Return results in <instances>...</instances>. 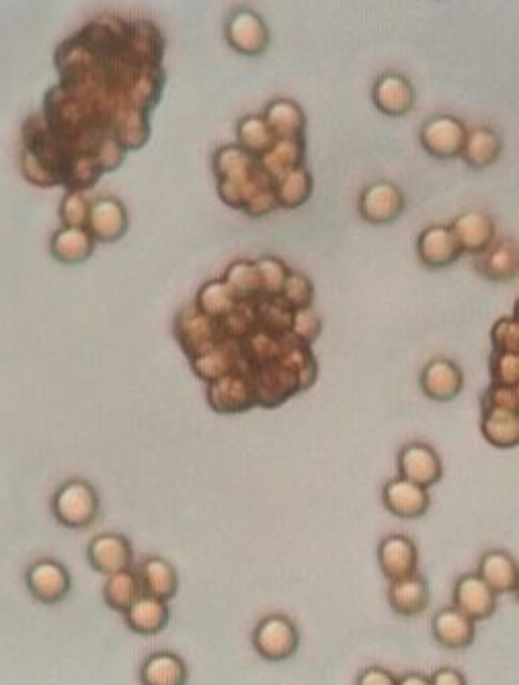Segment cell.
I'll return each mask as SVG.
<instances>
[{
    "mask_svg": "<svg viewBox=\"0 0 519 685\" xmlns=\"http://www.w3.org/2000/svg\"><path fill=\"white\" fill-rule=\"evenodd\" d=\"M189 667L186 661L171 651H157L148 655L140 667L142 685H187Z\"/></svg>",
    "mask_w": 519,
    "mask_h": 685,
    "instance_id": "obj_26",
    "label": "cell"
},
{
    "mask_svg": "<svg viewBox=\"0 0 519 685\" xmlns=\"http://www.w3.org/2000/svg\"><path fill=\"white\" fill-rule=\"evenodd\" d=\"M475 271L489 281H513L519 274L518 242L495 240L487 251L475 255Z\"/></svg>",
    "mask_w": 519,
    "mask_h": 685,
    "instance_id": "obj_19",
    "label": "cell"
},
{
    "mask_svg": "<svg viewBox=\"0 0 519 685\" xmlns=\"http://www.w3.org/2000/svg\"><path fill=\"white\" fill-rule=\"evenodd\" d=\"M123 619L132 633L154 636L167 628L171 619V607L164 599L142 594L123 612Z\"/></svg>",
    "mask_w": 519,
    "mask_h": 685,
    "instance_id": "obj_22",
    "label": "cell"
},
{
    "mask_svg": "<svg viewBox=\"0 0 519 685\" xmlns=\"http://www.w3.org/2000/svg\"><path fill=\"white\" fill-rule=\"evenodd\" d=\"M140 595H142V589H140V580H138L133 567L109 575L106 585H103V602H106L107 607H111L120 614L132 606Z\"/></svg>",
    "mask_w": 519,
    "mask_h": 685,
    "instance_id": "obj_30",
    "label": "cell"
},
{
    "mask_svg": "<svg viewBox=\"0 0 519 685\" xmlns=\"http://www.w3.org/2000/svg\"><path fill=\"white\" fill-rule=\"evenodd\" d=\"M450 228H452L453 237L458 240L460 249L468 255H480L497 240L495 220L487 211H462L460 216L453 218Z\"/></svg>",
    "mask_w": 519,
    "mask_h": 685,
    "instance_id": "obj_17",
    "label": "cell"
},
{
    "mask_svg": "<svg viewBox=\"0 0 519 685\" xmlns=\"http://www.w3.org/2000/svg\"><path fill=\"white\" fill-rule=\"evenodd\" d=\"M480 579L485 580L495 594H516L519 589L518 560L506 550H487L480 556Z\"/></svg>",
    "mask_w": 519,
    "mask_h": 685,
    "instance_id": "obj_23",
    "label": "cell"
},
{
    "mask_svg": "<svg viewBox=\"0 0 519 685\" xmlns=\"http://www.w3.org/2000/svg\"><path fill=\"white\" fill-rule=\"evenodd\" d=\"M467 126L453 116L441 113L427 119L419 130V145L433 159H458L467 140Z\"/></svg>",
    "mask_w": 519,
    "mask_h": 685,
    "instance_id": "obj_4",
    "label": "cell"
},
{
    "mask_svg": "<svg viewBox=\"0 0 519 685\" xmlns=\"http://www.w3.org/2000/svg\"><path fill=\"white\" fill-rule=\"evenodd\" d=\"M431 685H468L467 677L453 667H440L429 677Z\"/></svg>",
    "mask_w": 519,
    "mask_h": 685,
    "instance_id": "obj_41",
    "label": "cell"
},
{
    "mask_svg": "<svg viewBox=\"0 0 519 685\" xmlns=\"http://www.w3.org/2000/svg\"><path fill=\"white\" fill-rule=\"evenodd\" d=\"M397 685H431V682L423 673L411 672L397 677Z\"/></svg>",
    "mask_w": 519,
    "mask_h": 685,
    "instance_id": "obj_42",
    "label": "cell"
},
{
    "mask_svg": "<svg viewBox=\"0 0 519 685\" xmlns=\"http://www.w3.org/2000/svg\"><path fill=\"white\" fill-rule=\"evenodd\" d=\"M206 400L212 410L220 415H237L247 413L254 407L253 393L249 384L239 376H224L216 383L208 384Z\"/></svg>",
    "mask_w": 519,
    "mask_h": 685,
    "instance_id": "obj_21",
    "label": "cell"
},
{
    "mask_svg": "<svg viewBox=\"0 0 519 685\" xmlns=\"http://www.w3.org/2000/svg\"><path fill=\"white\" fill-rule=\"evenodd\" d=\"M136 575L140 580L142 594L159 597L164 602H171L179 589V575L177 568L162 556H147L138 568Z\"/></svg>",
    "mask_w": 519,
    "mask_h": 685,
    "instance_id": "obj_25",
    "label": "cell"
},
{
    "mask_svg": "<svg viewBox=\"0 0 519 685\" xmlns=\"http://www.w3.org/2000/svg\"><path fill=\"white\" fill-rule=\"evenodd\" d=\"M415 99L417 97L411 80L399 72H387L373 82V106L388 118H405L407 113H411Z\"/></svg>",
    "mask_w": 519,
    "mask_h": 685,
    "instance_id": "obj_16",
    "label": "cell"
},
{
    "mask_svg": "<svg viewBox=\"0 0 519 685\" xmlns=\"http://www.w3.org/2000/svg\"><path fill=\"white\" fill-rule=\"evenodd\" d=\"M292 330L293 337H298L300 341L312 343L317 341L322 332V320L312 308H302V310H293L292 312Z\"/></svg>",
    "mask_w": 519,
    "mask_h": 685,
    "instance_id": "obj_37",
    "label": "cell"
},
{
    "mask_svg": "<svg viewBox=\"0 0 519 685\" xmlns=\"http://www.w3.org/2000/svg\"><path fill=\"white\" fill-rule=\"evenodd\" d=\"M254 653L261 659L280 663L292 659L300 648V631L293 624L292 618L283 614H269L259 619L254 626L253 638Z\"/></svg>",
    "mask_w": 519,
    "mask_h": 685,
    "instance_id": "obj_3",
    "label": "cell"
},
{
    "mask_svg": "<svg viewBox=\"0 0 519 685\" xmlns=\"http://www.w3.org/2000/svg\"><path fill=\"white\" fill-rule=\"evenodd\" d=\"M489 371H491V384L519 386V354L493 351Z\"/></svg>",
    "mask_w": 519,
    "mask_h": 685,
    "instance_id": "obj_36",
    "label": "cell"
},
{
    "mask_svg": "<svg viewBox=\"0 0 519 685\" xmlns=\"http://www.w3.org/2000/svg\"><path fill=\"white\" fill-rule=\"evenodd\" d=\"M234 306H237V300L232 298L227 284L220 277L208 279L198 290L196 302H193V308L208 318L227 317Z\"/></svg>",
    "mask_w": 519,
    "mask_h": 685,
    "instance_id": "obj_31",
    "label": "cell"
},
{
    "mask_svg": "<svg viewBox=\"0 0 519 685\" xmlns=\"http://www.w3.org/2000/svg\"><path fill=\"white\" fill-rule=\"evenodd\" d=\"M397 466L400 478L423 488L436 487L443 476L440 454L426 441L405 444L397 456Z\"/></svg>",
    "mask_w": 519,
    "mask_h": 685,
    "instance_id": "obj_9",
    "label": "cell"
},
{
    "mask_svg": "<svg viewBox=\"0 0 519 685\" xmlns=\"http://www.w3.org/2000/svg\"><path fill=\"white\" fill-rule=\"evenodd\" d=\"M421 393L436 403H450L465 390V371L448 357H433L419 374Z\"/></svg>",
    "mask_w": 519,
    "mask_h": 685,
    "instance_id": "obj_10",
    "label": "cell"
},
{
    "mask_svg": "<svg viewBox=\"0 0 519 685\" xmlns=\"http://www.w3.org/2000/svg\"><path fill=\"white\" fill-rule=\"evenodd\" d=\"M501 150H503V142L495 130H491V128H475V130L467 132V140L462 146L460 159L465 160V165L470 169L482 171V169L493 167L495 162L501 157Z\"/></svg>",
    "mask_w": 519,
    "mask_h": 685,
    "instance_id": "obj_28",
    "label": "cell"
},
{
    "mask_svg": "<svg viewBox=\"0 0 519 685\" xmlns=\"http://www.w3.org/2000/svg\"><path fill=\"white\" fill-rule=\"evenodd\" d=\"M228 46L242 56H261L269 48V27L253 9H239L224 26Z\"/></svg>",
    "mask_w": 519,
    "mask_h": 685,
    "instance_id": "obj_7",
    "label": "cell"
},
{
    "mask_svg": "<svg viewBox=\"0 0 519 685\" xmlns=\"http://www.w3.org/2000/svg\"><path fill=\"white\" fill-rule=\"evenodd\" d=\"M431 634L443 648L462 651L475 643L477 622L468 618L458 607H441L431 619Z\"/></svg>",
    "mask_w": 519,
    "mask_h": 685,
    "instance_id": "obj_18",
    "label": "cell"
},
{
    "mask_svg": "<svg viewBox=\"0 0 519 685\" xmlns=\"http://www.w3.org/2000/svg\"><path fill=\"white\" fill-rule=\"evenodd\" d=\"M388 606L402 618H415L426 612L431 599V589L423 575L415 573L411 577L392 580L388 587Z\"/></svg>",
    "mask_w": 519,
    "mask_h": 685,
    "instance_id": "obj_20",
    "label": "cell"
},
{
    "mask_svg": "<svg viewBox=\"0 0 519 685\" xmlns=\"http://www.w3.org/2000/svg\"><path fill=\"white\" fill-rule=\"evenodd\" d=\"M480 434L495 448H518L519 410L485 407L480 419Z\"/></svg>",
    "mask_w": 519,
    "mask_h": 685,
    "instance_id": "obj_27",
    "label": "cell"
},
{
    "mask_svg": "<svg viewBox=\"0 0 519 685\" xmlns=\"http://www.w3.org/2000/svg\"><path fill=\"white\" fill-rule=\"evenodd\" d=\"M356 685H397V677L385 667L372 665V667L361 669Z\"/></svg>",
    "mask_w": 519,
    "mask_h": 685,
    "instance_id": "obj_40",
    "label": "cell"
},
{
    "mask_svg": "<svg viewBox=\"0 0 519 685\" xmlns=\"http://www.w3.org/2000/svg\"><path fill=\"white\" fill-rule=\"evenodd\" d=\"M358 211L361 220L368 225H392L405 211V193L392 181H373L361 189Z\"/></svg>",
    "mask_w": 519,
    "mask_h": 685,
    "instance_id": "obj_6",
    "label": "cell"
},
{
    "mask_svg": "<svg viewBox=\"0 0 519 685\" xmlns=\"http://www.w3.org/2000/svg\"><path fill=\"white\" fill-rule=\"evenodd\" d=\"M254 267L259 274L261 294H266L269 298H280L283 284L292 269L278 257H261L254 261Z\"/></svg>",
    "mask_w": 519,
    "mask_h": 685,
    "instance_id": "obj_33",
    "label": "cell"
},
{
    "mask_svg": "<svg viewBox=\"0 0 519 685\" xmlns=\"http://www.w3.org/2000/svg\"><path fill=\"white\" fill-rule=\"evenodd\" d=\"M227 284L228 290L232 294V298L237 302L242 300H251L254 296L261 294V284H259V274L254 261L249 259H239L228 265L224 276L220 277Z\"/></svg>",
    "mask_w": 519,
    "mask_h": 685,
    "instance_id": "obj_32",
    "label": "cell"
},
{
    "mask_svg": "<svg viewBox=\"0 0 519 685\" xmlns=\"http://www.w3.org/2000/svg\"><path fill=\"white\" fill-rule=\"evenodd\" d=\"M382 503L388 514L400 519H419L429 512L431 497L429 488L419 487L405 478H390L382 488Z\"/></svg>",
    "mask_w": 519,
    "mask_h": 685,
    "instance_id": "obj_15",
    "label": "cell"
},
{
    "mask_svg": "<svg viewBox=\"0 0 519 685\" xmlns=\"http://www.w3.org/2000/svg\"><path fill=\"white\" fill-rule=\"evenodd\" d=\"M465 252L446 225L427 226L417 237V259L427 269H443L456 264Z\"/></svg>",
    "mask_w": 519,
    "mask_h": 685,
    "instance_id": "obj_12",
    "label": "cell"
},
{
    "mask_svg": "<svg viewBox=\"0 0 519 685\" xmlns=\"http://www.w3.org/2000/svg\"><path fill=\"white\" fill-rule=\"evenodd\" d=\"M378 567L390 583L411 577L419 568L417 544L405 534H390L382 538L378 544Z\"/></svg>",
    "mask_w": 519,
    "mask_h": 685,
    "instance_id": "obj_13",
    "label": "cell"
},
{
    "mask_svg": "<svg viewBox=\"0 0 519 685\" xmlns=\"http://www.w3.org/2000/svg\"><path fill=\"white\" fill-rule=\"evenodd\" d=\"M128 228H130V216H128L123 201L113 196L91 199L89 216H87V230L91 232L94 242L113 245L126 237Z\"/></svg>",
    "mask_w": 519,
    "mask_h": 685,
    "instance_id": "obj_8",
    "label": "cell"
},
{
    "mask_svg": "<svg viewBox=\"0 0 519 685\" xmlns=\"http://www.w3.org/2000/svg\"><path fill=\"white\" fill-rule=\"evenodd\" d=\"M87 560L101 575H113L133 567L132 542L118 532L94 536L87 546Z\"/></svg>",
    "mask_w": 519,
    "mask_h": 685,
    "instance_id": "obj_11",
    "label": "cell"
},
{
    "mask_svg": "<svg viewBox=\"0 0 519 685\" xmlns=\"http://www.w3.org/2000/svg\"><path fill=\"white\" fill-rule=\"evenodd\" d=\"M493 351L519 354V325L516 318H499L491 329Z\"/></svg>",
    "mask_w": 519,
    "mask_h": 685,
    "instance_id": "obj_38",
    "label": "cell"
},
{
    "mask_svg": "<svg viewBox=\"0 0 519 685\" xmlns=\"http://www.w3.org/2000/svg\"><path fill=\"white\" fill-rule=\"evenodd\" d=\"M94 238L87 228H58L50 237V255L60 265L87 264L93 257Z\"/></svg>",
    "mask_w": 519,
    "mask_h": 685,
    "instance_id": "obj_24",
    "label": "cell"
},
{
    "mask_svg": "<svg viewBox=\"0 0 519 685\" xmlns=\"http://www.w3.org/2000/svg\"><path fill=\"white\" fill-rule=\"evenodd\" d=\"M167 38L147 17L97 14L53 50L56 82L19 133V171L40 189L87 193L152 133Z\"/></svg>",
    "mask_w": 519,
    "mask_h": 685,
    "instance_id": "obj_1",
    "label": "cell"
},
{
    "mask_svg": "<svg viewBox=\"0 0 519 685\" xmlns=\"http://www.w3.org/2000/svg\"><path fill=\"white\" fill-rule=\"evenodd\" d=\"M480 407H499V409L519 410L518 386H499L491 384L480 398Z\"/></svg>",
    "mask_w": 519,
    "mask_h": 685,
    "instance_id": "obj_39",
    "label": "cell"
},
{
    "mask_svg": "<svg viewBox=\"0 0 519 685\" xmlns=\"http://www.w3.org/2000/svg\"><path fill=\"white\" fill-rule=\"evenodd\" d=\"M312 189H315V181H312V175L308 171L307 165L300 167V169H293L292 172H288L276 183L278 208L296 210V208L305 206L312 196Z\"/></svg>",
    "mask_w": 519,
    "mask_h": 685,
    "instance_id": "obj_29",
    "label": "cell"
},
{
    "mask_svg": "<svg viewBox=\"0 0 519 685\" xmlns=\"http://www.w3.org/2000/svg\"><path fill=\"white\" fill-rule=\"evenodd\" d=\"M280 298L292 310L312 308V304H315V286H312L310 277L300 274V271H290V276L286 279V284H283Z\"/></svg>",
    "mask_w": 519,
    "mask_h": 685,
    "instance_id": "obj_34",
    "label": "cell"
},
{
    "mask_svg": "<svg viewBox=\"0 0 519 685\" xmlns=\"http://www.w3.org/2000/svg\"><path fill=\"white\" fill-rule=\"evenodd\" d=\"M101 514L97 488L84 478H68L52 497L53 519L68 529H87Z\"/></svg>",
    "mask_w": 519,
    "mask_h": 685,
    "instance_id": "obj_2",
    "label": "cell"
},
{
    "mask_svg": "<svg viewBox=\"0 0 519 685\" xmlns=\"http://www.w3.org/2000/svg\"><path fill=\"white\" fill-rule=\"evenodd\" d=\"M89 203H91V199H87L84 193L67 191L64 198L60 201V208H58V216H60L62 226H67V228H87Z\"/></svg>",
    "mask_w": 519,
    "mask_h": 685,
    "instance_id": "obj_35",
    "label": "cell"
},
{
    "mask_svg": "<svg viewBox=\"0 0 519 685\" xmlns=\"http://www.w3.org/2000/svg\"><path fill=\"white\" fill-rule=\"evenodd\" d=\"M26 585L36 602L43 606H56L70 594L72 577L60 560L38 558L27 568Z\"/></svg>",
    "mask_w": 519,
    "mask_h": 685,
    "instance_id": "obj_5",
    "label": "cell"
},
{
    "mask_svg": "<svg viewBox=\"0 0 519 685\" xmlns=\"http://www.w3.org/2000/svg\"><path fill=\"white\" fill-rule=\"evenodd\" d=\"M453 607L475 622L489 619L497 609V594L480 579L477 573H465L458 577L452 592Z\"/></svg>",
    "mask_w": 519,
    "mask_h": 685,
    "instance_id": "obj_14",
    "label": "cell"
}]
</instances>
